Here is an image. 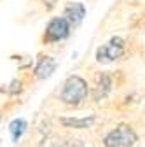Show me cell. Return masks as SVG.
I'll list each match as a JSON object with an SVG mask.
<instances>
[{
	"label": "cell",
	"instance_id": "cell-6",
	"mask_svg": "<svg viewBox=\"0 0 145 147\" xmlns=\"http://www.w3.org/2000/svg\"><path fill=\"white\" fill-rule=\"evenodd\" d=\"M54 68H56V61L51 56H42L35 67V76H37V79H46L54 72Z\"/></svg>",
	"mask_w": 145,
	"mask_h": 147
},
{
	"label": "cell",
	"instance_id": "cell-1",
	"mask_svg": "<svg viewBox=\"0 0 145 147\" xmlns=\"http://www.w3.org/2000/svg\"><path fill=\"white\" fill-rule=\"evenodd\" d=\"M87 82L79 77V76H70L65 84H63V89H61V95L60 98L68 103V105H79L86 96H87Z\"/></svg>",
	"mask_w": 145,
	"mask_h": 147
},
{
	"label": "cell",
	"instance_id": "cell-8",
	"mask_svg": "<svg viewBox=\"0 0 145 147\" xmlns=\"http://www.w3.org/2000/svg\"><path fill=\"white\" fill-rule=\"evenodd\" d=\"M9 130H11L12 140L17 142V140L21 138V135L26 131V123H25V119H14V121L11 123V126H9Z\"/></svg>",
	"mask_w": 145,
	"mask_h": 147
},
{
	"label": "cell",
	"instance_id": "cell-2",
	"mask_svg": "<svg viewBox=\"0 0 145 147\" xmlns=\"http://www.w3.org/2000/svg\"><path fill=\"white\" fill-rule=\"evenodd\" d=\"M135 144H136V133L128 124H119L112 131H108L103 138L105 147H133Z\"/></svg>",
	"mask_w": 145,
	"mask_h": 147
},
{
	"label": "cell",
	"instance_id": "cell-9",
	"mask_svg": "<svg viewBox=\"0 0 145 147\" xmlns=\"http://www.w3.org/2000/svg\"><path fill=\"white\" fill-rule=\"evenodd\" d=\"M110 86H112V81H110V77H108V76H101V81L96 84L95 98H96V100L103 98V96L108 93V91H110Z\"/></svg>",
	"mask_w": 145,
	"mask_h": 147
},
{
	"label": "cell",
	"instance_id": "cell-5",
	"mask_svg": "<svg viewBox=\"0 0 145 147\" xmlns=\"http://www.w3.org/2000/svg\"><path fill=\"white\" fill-rule=\"evenodd\" d=\"M86 16V7L79 2H72L65 7L63 11V18L70 23V25H79Z\"/></svg>",
	"mask_w": 145,
	"mask_h": 147
},
{
	"label": "cell",
	"instance_id": "cell-4",
	"mask_svg": "<svg viewBox=\"0 0 145 147\" xmlns=\"http://www.w3.org/2000/svg\"><path fill=\"white\" fill-rule=\"evenodd\" d=\"M68 33H70V23L65 18H52L46 28L44 39L47 42H58V40L66 39Z\"/></svg>",
	"mask_w": 145,
	"mask_h": 147
},
{
	"label": "cell",
	"instance_id": "cell-7",
	"mask_svg": "<svg viewBox=\"0 0 145 147\" xmlns=\"http://www.w3.org/2000/svg\"><path fill=\"white\" fill-rule=\"evenodd\" d=\"M61 123L68 128H77V130H82V128H89L95 123V116L89 117H63Z\"/></svg>",
	"mask_w": 145,
	"mask_h": 147
},
{
	"label": "cell",
	"instance_id": "cell-3",
	"mask_svg": "<svg viewBox=\"0 0 145 147\" xmlns=\"http://www.w3.org/2000/svg\"><path fill=\"white\" fill-rule=\"evenodd\" d=\"M122 53H124V42H122V39L114 37V39H110L105 46L98 47V51H96V60L100 63H108V61H114V60L121 58Z\"/></svg>",
	"mask_w": 145,
	"mask_h": 147
}]
</instances>
